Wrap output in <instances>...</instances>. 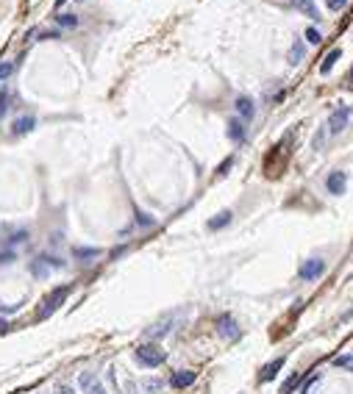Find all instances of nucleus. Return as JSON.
<instances>
[{
    "label": "nucleus",
    "instance_id": "nucleus-1",
    "mask_svg": "<svg viewBox=\"0 0 353 394\" xmlns=\"http://www.w3.org/2000/svg\"><path fill=\"white\" fill-rule=\"evenodd\" d=\"M134 358H137L142 367H148V369H156V367H162L164 364V350L158 344H139L137 350H134Z\"/></svg>",
    "mask_w": 353,
    "mask_h": 394
},
{
    "label": "nucleus",
    "instance_id": "nucleus-2",
    "mask_svg": "<svg viewBox=\"0 0 353 394\" xmlns=\"http://www.w3.org/2000/svg\"><path fill=\"white\" fill-rule=\"evenodd\" d=\"M70 292H73V286H56V289H53L50 295L42 300V308L37 311V319H48V316L53 314V311H56L58 305L64 303V300H67Z\"/></svg>",
    "mask_w": 353,
    "mask_h": 394
},
{
    "label": "nucleus",
    "instance_id": "nucleus-3",
    "mask_svg": "<svg viewBox=\"0 0 353 394\" xmlns=\"http://www.w3.org/2000/svg\"><path fill=\"white\" fill-rule=\"evenodd\" d=\"M323 272H326V261H323V258H306L301 264V269H298L301 280H309V283H314Z\"/></svg>",
    "mask_w": 353,
    "mask_h": 394
},
{
    "label": "nucleus",
    "instance_id": "nucleus-4",
    "mask_svg": "<svg viewBox=\"0 0 353 394\" xmlns=\"http://www.w3.org/2000/svg\"><path fill=\"white\" fill-rule=\"evenodd\" d=\"M217 333H220L226 342H237L242 333H239V325H237V319H234L231 314H222V316H217Z\"/></svg>",
    "mask_w": 353,
    "mask_h": 394
},
{
    "label": "nucleus",
    "instance_id": "nucleus-5",
    "mask_svg": "<svg viewBox=\"0 0 353 394\" xmlns=\"http://www.w3.org/2000/svg\"><path fill=\"white\" fill-rule=\"evenodd\" d=\"M58 267H64V261L61 258H53V256H39L31 261V272L37 275V278H48L50 269H58Z\"/></svg>",
    "mask_w": 353,
    "mask_h": 394
},
{
    "label": "nucleus",
    "instance_id": "nucleus-6",
    "mask_svg": "<svg viewBox=\"0 0 353 394\" xmlns=\"http://www.w3.org/2000/svg\"><path fill=\"white\" fill-rule=\"evenodd\" d=\"M350 114H353V111L348 109V105H342V109H337V111H334V114H331V120H328V125H331V133L345 131V125H348Z\"/></svg>",
    "mask_w": 353,
    "mask_h": 394
},
{
    "label": "nucleus",
    "instance_id": "nucleus-7",
    "mask_svg": "<svg viewBox=\"0 0 353 394\" xmlns=\"http://www.w3.org/2000/svg\"><path fill=\"white\" fill-rule=\"evenodd\" d=\"M195 380H198L195 369H178V372L170 378V386H173V389H186V386H192Z\"/></svg>",
    "mask_w": 353,
    "mask_h": 394
},
{
    "label": "nucleus",
    "instance_id": "nucleus-8",
    "mask_svg": "<svg viewBox=\"0 0 353 394\" xmlns=\"http://www.w3.org/2000/svg\"><path fill=\"white\" fill-rule=\"evenodd\" d=\"M345 186H348V175L339 172V169H334V172L328 175V181H326V189L331 192V195H342Z\"/></svg>",
    "mask_w": 353,
    "mask_h": 394
},
{
    "label": "nucleus",
    "instance_id": "nucleus-9",
    "mask_svg": "<svg viewBox=\"0 0 353 394\" xmlns=\"http://www.w3.org/2000/svg\"><path fill=\"white\" fill-rule=\"evenodd\" d=\"M34 128H37V117L25 114V117H17V120H14V125H11V133H14V136H25V133L34 131Z\"/></svg>",
    "mask_w": 353,
    "mask_h": 394
},
{
    "label": "nucleus",
    "instance_id": "nucleus-10",
    "mask_svg": "<svg viewBox=\"0 0 353 394\" xmlns=\"http://www.w3.org/2000/svg\"><path fill=\"white\" fill-rule=\"evenodd\" d=\"M284 364H286V358H284V355H278L275 361H270L267 367H264L262 372H259V383H270V380H273L275 375L281 372V367H284Z\"/></svg>",
    "mask_w": 353,
    "mask_h": 394
},
{
    "label": "nucleus",
    "instance_id": "nucleus-11",
    "mask_svg": "<svg viewBox=\"0 0 353 394\" xmlns=\"http://www.w3.org/2000/svg\"><path fill=\"white\" fill-rule=\"evenodd\" d=\"M234 109H237V114L242 117V120H253V114H256V105H253L250 97H237Z\"/></svg>",
    "mask_w": 353,
    "mask_h": 394
},
{
    "label": "nucleus",
    "instance_id": "nucleus-12",
    "mask_svg": "<svg viewBox=\"0 0 353 394\" xmlns=\"http://www.w3.org/2000/svg\"><path fill=\"white\" fill-rule=\"evenodd\" d=\"M292 6H295V11H301L303 17H311V20H317V6H314V0H292Z\"/></svg>",
    "mask_w": 353,
    "mask_h": 394
},
{
    "label": "nucleus",
    "instance_id": "nucleus-13",
    "mask_svg": "<svg viewBox=\"0 0 353 394\" xmlns=\"http://www.w3.org/2000/svg\"><path fill=\"white\" fill-rule=\"evenodd\" d=\"M101 247H75L73 250V256L78 258V261H95L98 256H101Z\"/></svg>",
    "mask_w": 353,
    "mask_h": 394
},
{
    "label": "nucleus",
    "instance_id": "nucleus-14",
    "mask_svg": "<svg viewBox=\"0 0 353 394\" xmlns=\"http://www.w3.org/2000/svg\"><path fill=\"white\" fill-rule=\"evenodd\" d=\"M228 136L234 139V142H245V125H242V120H228Z\"/></svg>",
    "mask_w": 353,
    "mask_h": 394
},
{
    "label": "nucleus",
    "instance_id": "nucleus-15",
    "mask_svg": "<svg viewBox=\"0 0 353 394\" xmlns=\"http://www.w3.org/2000/svg\"><path fill=\"white\" fill-rule=\"evenodd\" d=\"M339 58H342V50H339V48H334V50L328 53L326 58H323V64H320V73H323V75H328V73H331V69H334V64L339 61Z\"/></svg>",
    "mask_w": 353,
    "mask_h": 394
},
{
    "label": "nucleus",
    "instance_id": "nucleus-16",
    "mask_svg": "<svg viewBox=\"0 0 353 394\" xmlns=\"http://www.w3.org/2000/svg\"><path fill=\"white\" fill-rule=\"evenodd\" d=\"M170 328H173V325H170V319L156 322L153 328H148V331H145V336H148V339H162V336H167V333H170Z\"/></svg>",
    "mask_w": 353,
    "mask_h": 394
},
{
    "label": "nucleus",
    "instance_id": "nucleus-17",
    "mask_svg": "<svg viewBox=\"0 0 353 394\" xmlns=\"http://www.w3.org/2000/svg\"><path fill=\"white\" fill-rule=\"evenodd\" d=\"M228 222H231V211H220L217 217H211L209 220V231H220V228H226Z\"/></svg>",
    "mask_w": 353,
    "mask_h": 394
},
{
    "label": "nucleus",
    "instance_id": "nucleus-18",
    "mask_svg": "<svg viewBox=\"0 0 353 394\" xmlns=\"http://www.w3.org/2000/svg\"><path fill=\"white\" fill-rule=\"evenodd\" d=\"M286 61H290L292 67H298V64L303 61V42H295V45H292V50H290V58H286Z\"/></svg>",
    "mask_w": 353,
    "mask_h": 394
},
{
    "label": "nucleus",
    "instance_id": "nucleus-19",
    "mask_svg": "<svg viewBox=\"0 0 353 394\" xmlns=\"http://www.w3.org/2000/svg\"><path fill=\"white\" fill-rule=\"evenodd\" d=\"M298 383H301V372H292L286 378V383L281 386V394H292V389H298Z\"/></svg>",
    "mask_w": 353,
    "mask_h": 394
},
{
    "label": "nucleus",
    "instance_id": "nucleus-20",
    "mask_svg": "<svg viewBox=\"0 0 353 394\" xmlns=\"http://www.w3.org/2000/svg\"><path fill=\"white\" fill-rule=\"evenodd\" d=\"M56 22L61 28H75V25H78V17H75V14H58Z\"/></svg>",
    "mask_w": 353,
    "mask_h": 394
},
{
    "label": "nucleus",
    "instance_id": "nucleus-21",
    "mask_svg": "<svg viewBox=\"0 0 353 394\" xmlns=\"http://www.w3.org/2000/svg\"><path fill=\"white\" fill-rule=\"evenodd\" d=\"M320 39H323V33L317 28H306V42L309 45H320Z\"/></svg>",
    "mask_w": 353,
    "mask_h": 394
},
{
    "label": "nucleus",
    "instance_id": "nucleus-22",
    "mask_svg": "<svg viewBox=\"0 0 353 394\" xmlns=\"http://www.w3.org/2000/svg\"><path fill=\"white\" fill-rule=\"evenodd\" d=\"M28 239V231H17V233H11V239L6 242V247H11V244H22Z\"/></svg>",
    "mask_w": 353,
    "mask_h": 394
},
{
    "label": "nucleus",
    "instance_id": "nucleus-23",
    "mask_svg": "<svg viewBox=\"0 0 353 394\" xmlns=\"http://www.w3.org/2000/svg\"><path fill=\"white\" fill-rule=\"evenodd\" d=\"M11 73H14V64H11V61H0V84H3Z\"/></svg>",
    "mask_w": 353,
    "mask_h": 394
},
{
    "label": "nucleus",
    "instance_id": "nucleus-24",
    "mask_svg": "<svg viewBox=\"0 0 353 394\" xmlns=\"http://www.w3.org/2000/svg\"><path fill=\"white\" fill-rule=\"evenodd\" d=\"M162 380H158V378H150V380H145V389H148L150 394H158V391H162Z\"/></svg>",
    "mask_w": 353,
    "mask_h": 394
},
{
    "label": "nucleus",
    "instance_id": "nucleus-25",
    "mask_svg": "<svg viewBox=\"0 0 353 394\" xmlns=\"http://www.w3.org/2000/svg\"><path fill=\"white\" fill-rule=\"evenodd\" d=\"M317 383H320V375H311V378H309V380H306V383H303L301 394H311V389H314Z\"/></svg>",
    "mask_w": 353,
    "mask_h": 394
},
{
    "label": "nucleus",
    "instance_id": "nucleus-26",
    "mask_svg": "<svg viewBox=\"0 0 353 394\" xmlns=\"http://www.w3.org/2000/svg\"><path fill=\"white\" fill-rule=\"evenodd\" d=\"M326 6L331 11H339V9H345V6H348V0H326Z\"/></svg>",
    "mask_w": 353,
    "mask_h": 394
},
{
    "label": "nucleus",
    "instance_id": "nucleus-27",
    "mask_svg": "<svg viewBox=\"0 0 353 394\" xmlns=\"http://www.w3.org/2000/svg\"><path fill=\"white\" fill-rule=\"evenodd\" d=\"M137 222H139V225H153L156 220H153V217H148L145 211H137Z\"/></svg>",
    "mask_w": 353,
    "mask_h": 394
},
{
    "label": "nucleus",
    "instance_id": "nucleus-28",
    "mask_svg": "<svg viewBox=\"0 0 353 394\" xmlns=\"http://www.w3.org/2000/svg\"><path fill=\"white\" fill-rule=\"evenodd\" d=\"M334 364H337V367H350L353 355H337V358H334Z\"/></svg>",
    "mask_w": 353,
    "mask_h": 394
},
{
    "label": "nucleus",
    "instance_id": "nucleus-29",
    "mask_svg": "<svg viewBox=\"0 0 353 394\" xmlns=\"http://www.w3.org/2000/svg\"><path fill=\"white\" fill-rule=\"evenodd\" d=\"M6 109H9V92H0V117L6 114Z\"/></svg>",
    "mask_w": 353,
    "mask_h": 394
},
{
    "label": "nucleus",
    "instance_id": "nucleus-30",
    "mask_svg": "<svg viewBox=\"0 0 353 394\" xmlns=\"http://www.w3.org/2000/svg\"><path fill=\"white\" fill-rule=\"evenodd\" d=\"M14 250H3V253H0V264H9V261H14Z\"/></svg>",
    "mask_w": 353,
    "mask_h": 394
},
{
    "label": "nucleus",
    "instance_id": "nucleus-31",
    "mask_svg": "<svg viewBox=\"0 0 353 394\" xmlns=\"http://www.w3.org/2000/svg\"><path fill=\"white\" fill-rule=\"evenodd\" d=\"M231 164H234V158H228V161H222V167L217 169V175H226V172H228V167H231Z\"/></svg>",
    "mask_w": 353,
    "mask_h": 394
},
{
    "label": "nucleus",
    "instance_id": "nucleus-32",
    "mask_svg": "<svg viewBox=\"0 0 353 394\" xmlns=\"http://www.w3.org/2000/svg\"><path fill=\"white\" fill-rule=\"evenodd\" d=\"M89 394H106V389H103L101 383H95V386H92V389H89Z\"/></svg>",
    "mask_w": 353,
    "mask_h": 394
},
{
    "label": "nucleus",
    "instance_id": "nucleus-33",
    "mask_svg": "<svg viewBox=\"0 0 353 394\" xmlns=\"http://www.w3.org/2000/svg\"><path fill=\"white\" fill-rule=\"evenodd\" d=\"M56 394H75L73 389H70V386H58V391Z\"/></svg>",
    "mask_w": 353,
    "mask_h": 394
},
{
    "label": "nucleus",
    "instance_id": "nucleus-34",
    "mask_svg": "<svg viewBox=\"0 0 353 394\" xmlns=\"http://www.w3.org/2000/svg\"><path fill=\"white\" fill-rule=\"evenodd\" d=\"M348 81H350V86H353V69H350V75H348Z\"/></svg>",
    "mask_w": 353,
    "mask_h": 394
},
{
    "label": "nucleus",
    "instance_id": "nucleus-35",
    "mask_svg": "<svg viewBox=\"0 0 353 394\" xmlns=\"http://www.w3.org/2000/svg\"><path fill=\"white\" fill-rule=\"evenodd\" d=\"M61 3H64V0H56V9H61Z\"/></svg>",
    "mask_w": 353,
    "mask_h": 394
}]
</instances>
